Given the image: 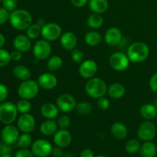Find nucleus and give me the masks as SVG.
I'll list each match as a JSON object with an SVG mask.
<instances>
[{
    "mask_svg": "<svg viewBox=\"0 0 157 157\" xmlns=\"http://www.w3.org/2000/svg\"><path fill=\"white\" fill-rule=\"evenodd\" d=\"M62 29L58 23L48 22L41 27V37L48 41H55L62 35Z\"/></svg>",
    "mask_w": 157,
    "mask_h": 157,
    "instance_id": "1a4fd4ad",
    "label": "nucleus"
},
{
    "mask_svg": "<svg viewBox=\"0 0 157 157\" xmlns=\"http://www.w3.org/2000/svg\"><path fill=\"white\" fill-rule=\"evenodd\" d=\"M11 59L13 61H18L22 58V52L15 50L10 53Z\"/></svg>",
    "mask_w": 157,
    "mask_h": 157,
    "instance_id": "de8ad7c7",
    "label": "nucleus"
},
{
    "mask_svg": "<svg viewBox=\"0 0 157 157\" xmlns=\"http://www.w3.org/2000/svg\"><path fill=\"white\" fill-rule=\"evenodd\" d=\"M40 87L38 82L34 80L29 79L22 81L18 88V94L21 99L32 100L36 98L39 92Z\"/></svg>",
    "mask_w": 157,
    "mask_h": 157,
    "instance_id": "20e7f679",
    "label": "nucleus"
},
{
    "mask_svg": "<svg viewBox=\"0 0 157 157\" xmlns=\"http://www.w3.org/2000/svg\"><path fill=\"white\" fill-rule=\"evenodd\" d=\"M156 121H157V116H156Z\"/></svg>",
    "mask_w": 157,
    "mask_h": 157,
    "instance_id": "13d9d810",
    "label": "nucleus"
},
{
    "mask_svg": "<svg viewBox=\"0 0 157 157\" xmlns=\"http://www.w3.org/2000/svg\"><path fill=\"white\" fill-rule=\"evenodd\" d=\"M52 48L50 41L45 39H39L34 44L32 48V53L37 60H45L50 57Z\"/></svg>",
    "mask_w": 157,
    "mask_h": 157,
    "instance_id": "0eeeda50",
    "label": "nucleus"
},
{
    "mask_svg": "<svg viewBox=\"0 0 157 157\" xmlns=\"http://www.w3.org/2000/svg\"><path fill=\"white\" fill-rule=\"evenodd\" d=\"M89 0H71V3L76 8H82L88 4Z\"/></svg>",
    "mask_w": 157,
    "mask_h": 157,
    "instance_id": "09e8293b",
    "label": "nucleus"
},
{
    "mask_svg": "<svg viewBox=\"0 0 157 157\" xmlns=\"http://www.w3.org/2000/svg\"><path fill=\"white\" fill-rule=\"evenodd\" d=\"M156 127L152 121H146L140 124L136 135L140 140L147 142L152 141L156 135Z\"/></svg>",
    "mask_w": 157,
    "mask_h": 157,
    "instance_id": "423d86ee",
    "label": "nucleus"
},
{
    "mask_svg": "<svg viewBox=\"0 0 157 157\" xmlns=\"http://www.w3.org/2000/svg\"><path fill=\"white\" fill-rule=\"evenodd\" d=\"M88 7L93 13L103 14L108 9L107 0H89Z\"/></svg>",
    "mask_w": 157,
    "mask_h": 157,
    "instance_id": "393cba45",
    "label": "nucleus"
},
{
    "mask_svg": "<svg viewBox=\"0 0 157 157\" xmlns=\"http://www.w3.org/2000/svg\"><path fill=\"white\" fill-rule=\"evenodd\" d=\"M140 157H155L157 154V147L152 141H147L141 144L140 149Z\"/></svg>",
    "mask_w": 157,
    "mask_h": 157,
    "instance_id": "a878e982",
    "label": "nucleus"
},
{
    "mask_svg": "<svg viewBox=\"0 0 157 157\" xmlns=\"http://www.w3.org/2000/svg\"><path fill=\"white\" fill-rule=\"evenodd\" d=\"M127 55L130 62L141 63L146 61L150 55V48L143 41H136L129 46Z\"/></svg>",
    "mask_w": 157,
    "mask_h": 157,
    "instance_id": "f03ea898",
    "label": "nucleus"
},
{
    "mask_svg": "<svg viewBox=\"0 0 157 157\" xmlns=\"http://www.w3.org/2000/svg\"><path fill=\"white\" fill-rule=\"evenodd\" d=\"M57 123L60 129H67L71 125V119L67 115H61L58 117Z\"/></svg>",
    "mask_w": 157,
    "mask_h": 157,
    "instance_id": "4c0bfd02",
    "label": "nucleus"
},
{
    "mask_svg": "<svg viewBox=\"0 0 157 157\" xmlns=\"http://www.w3.org/2000/svg\"><path fill=\"white\" fill-rule=\"evenodd\" d=\"M110 132L113 137L117 140H124L128 135V130L125 124L121 122H116L113 124L110 128Z\"/></svg>",
    "mask_w": 157,
    "mask_h": 157,
    "instance_id": "5701e85b",
    "label": "nucleus"
},
{
    "mask_svg": "<svg viewBox=\"0 0 157 157\" xmlns=\"http://www.w3.org/2000/svg\"><path fill=\"white\" fill-rule=\"evenodd\" d=\"M12 73L17 79L22 81L31 79V77H32L30 70L26 66L21 65V64L15 66L12 69Z\"/></svg>",
    "mask_w": 157,
    "mask_h": 157,
    "instance_id": "cd10ccee",
    "label": "nucleus"
},
{
    "mask_svg": "<svg viewBox=\"0 0 157 157\" xmlns=\"http://www.w3.org/2000/svg\"><path fill=\"white\" fill-rule=\"evenodd\" d=\"M154 104L155 106H156V107L157 108V98H156V99H155V101H154Z\"/></svg>",
    "mask_w": 157,
    "mask_h": 157,
    "instance_id": "5fc2aeb1",
    "label": "nucleus"
},
{
    "mask_svg": "<svg viewBox=\"0 0 157 157\" xmlns=\"http://www.w3.org/2000/svg\"><path fill=\"white\" fill-rule=\"evenodd\" d=\"M26 35L31 40H35L41 36V26L38 24H32L26 29Z\"/></svg>",
    "mask_w": 157,
    "mask_h": 157,
    "instance_id": "473e14b6",
    "label": "nucleus"
},
{
    "mask_svg": "<svg viewBox=\"0 0 157 157\" xmlns=\"http://www.w3.org/2000/svg\"><path fill=\"white\" fill-rule=\"evenodd\" d=\"M104 17L101 14L93 13L87 18V23L89 28L92 29H98L101 28L104 24Z\"/></svg>",
    "mask_w": 157,
    "mask_h": 157,
    "instance_id": "c85d7f7f",
    "label": "nucleus"
},
{
    "mask_svg": "<svg viewBox=\"0 0 157 157\" xmlns=\"http://www.w3.org/2000/svg\"><path fill=\"white\" fill-rule=\"evenodd\" d=\"M104 41L106 44L111 47H115L121 44L123 39L122 32L117 27L109 28L104 34Z\"/></svg>",
    "mask_w": 157,
    "mask_h": 157,
    "instance_id": "dca6fc26",
    "label": "nucleus"
},
{
    "mask_svg": "<svg viewBox=\"0 0 157 157\" xmlns=\"http://www.w3.org/2000/svg\"><path fill=\"white\" fill-rule=\"evenodd\" d=\"M59 111V109L56 104L52 102L44 103L40 108V113L41 116L48 120H54L58 117Z\"/></svg>",
    "mask_w": 157,
    "mask_h": 157,
    "instance_id": "6ab92c4d",
    "label": "nucleus"
},
{
    "mask_svg": "<svg viewBox=\"0 0 157 157\" xmlns=\"http://www.w3.org/2000/svg\"><path fill=\"white\" fill-rule=\"evenodd\" d=\"M0 137H1V133H0Z\"/></svg>",
    "mask_w": 157,
    "mask_h": 157,
    "instance_id": "bf43d9fd",
    "label": "nucleus"
},
{
    "mask_svg": "<svg viewBox=\"0 0 157 157\" xmlns=\"http://www.w3.org/2000/svg\"><path fill=\"white\" fill-rule=\"evenodd\" d=\"M0 157H13L10 153H6V154H1Z\"/></svg>",
    "mask_w": 157,
    "mask_h": 157,
    "instance_id": "603ef678",
    "label": "nucleus"
},
{
    "mask_svg": "<svg viewBox=\"0 0 157 157\" xmlns=\"http://www.w3.org/2000/svg\"><path fill=\"white\" fill-rule=\"evenodd\" d=\"M58 125L57 121L54 120L46 119L41 124L39 130L41 133L44 136H52L58 131Z\"/></svg>",
    "mask_w": 157,
    "mask_h": 157,
    "instance_id": "4be33fe9",
    "label": "nucleus"
},
{
    "mask_svg": "<svg viewBox=\"0 0 157 157\" xmlns=\"http://www.w3.org/2000/svg\"><path fill=\"white\" fill-rule=\"evenodd\" d=\"M71 58L75 63L81 64V62L84 61V54L80 49H74L71 51Z\"/></svg>",
    "mask_w": 157,
    "mask_h": 157,
    "instance_id": "e433bc0d",
    "label": "nucleus"
},
{
    "mask_svg": "<svg viewBox=\"0 0 157 157\" xmlns=\"http://www.w3.org/2000/svg\"><path fill=\"white\" fill-rule=\"evenodd\" d=\"M103 36L100 32L91 30L86 33L84 36V42L90 47H96L102 42Z\"/></svg>",
    "mask_w": 157,
    "mask_h": 157,
    "instance_id": "bb28decb",
    "label": "nucleus"
},
{
    "mask_svg": "<svg viewBox=\"0 0 157 157\" xmlns=\"http://www.w3.org/2000/svg\"><path fill=\"white\" fill-rule=\"evenodd\" d=\"M9 22L12 28L18 31L26 30L32 24V16L25 9H15L11 12Z\"/></svg>",
    "mask_w": 157,
    "mask_h": 157,
    "instance_id": "f257e3e1",
    "label": "nucleus"
},
{
    "mask_svg": "<svg viewBox=\"0 0 157 157\" xmlns=\"http://www.w3.org/2000/svg\"><path fill=\"white\" fill-rule=\"evenodd\" d=\"M63 61L62 58L58 55H55L52 56L48 60L47 62V68L50 71H56L59 70L62 67Z\"/></svg>",
    "mask_w": 157,
    "mask_h": 157,
    "instance_id": "c756f323",
    "label": "nucleus"
},
{
    "mask_svg": "<svg viewBox=\"0 0 157 157\" xmlns=\"http://www.w3.org/2000/svg\"><path fill=\"white\" fill-rule=\"evenodd\" d=\"M11 61L10 53L6 49L0 48V67H5L9 64Z\"/></svg>",
    "mask_w": 157,
    "mask_h": 157,
    "instance_id": "c9c22d12",
    "label": "nucleus"
},
{
    "mask_svg": "<svg viewBox=\"0 0 157 157\" xmlns=\"http://www.w3.org/2000/svg\"><path fill=\"white\" fill-rule=\"evenodd\" d=\"M80 157H95L94 153L90 149L86 148L81 151V154H80Z\"/></svg>",
    "mask_w": 157,
    "mask_h": 157,
    "instance_id": "8fccbe9b",
    "label": "nucleus"
},
{
    "mask_svg": "<svg viewBox=\"0 0 157 157\" xmlns=\"http://www.w3.org/2000/svg\"><path fill=\"white\" fill-rule=\"evenodd\" d=\"M149 85H150V87L152 91L157 94V72L152 75V77L150 79Z\"/></svg>",
    "mask_w": 157,
    "mask_h": 157,
    "instance_id": "c03bdc74",
    "label": "nucleus"
},
{
    "mask_svg": "<svg viewBox=\"0 0 157 157\" xmlns=\"http://www.w3.org/2000/svg\"><path fill=\"white\" fill-rule=\"evenodd\" d=\"M15 157H35V155L29 149H20L15 153Z\"/></svg>",
    "mask_w": 157,
    "mask_h": 157,
    "instance_id": "79ce46f5",
    "label": "nucleus"
},
{
    "mask_svg": "<svg viewBox=\"0 0 157 157\" xmlns=\"http://www.w3.org/2000/svg\"><path fill=\"white\" fill-rule=\"evenodd\" d=\"M13 46L15 50L25 53L32 48V42L27 35H18L14 38Z\"/></svg>",
    "mask_w": 157,
    "mask_h": 157,
    "instance_id": "aec40b11",
    "label": "nucleus"
},
{
    "mask_svg": "<svg viewBox=\"0 0 157 157\" xmlns=\"http://www.w3.org/2000/svg\"><path fill=\"white\" fill-rule=\"evenodd\" d=\"M98 107L100 110H103V111L108 110L110 106V101H109V100L107 98L102 97V98H98Z\"/></svg>",
    "mask_w": 157,
    "mask_h": 157,
    "instance_id": "ea45409f",
    "label": "nucleus"
},
{
    "mask_svg": "<svg viewBox=\"0 0 157 157\" xmlns=\"http://www.w3.org/2000/svg\"><path fill=\"white\" fill-rule=\"evenodd\" d=\"M18 110L12 102H3L0 104V122L3 124H12L15 121Z\"/></svg>",
    "mask_w": 157,
    "mask_h": 157,
    "instance_id": "39448f33",
    "label": "nucleus"
},
{
    "mask_svg": "<svg viewBox=\"0 0 157 157\" xmlns=\"http://www.w3.org/2000/svg\"><path fill=\"white\" fill-rule=\"evenodd\" d=\"M40 88L44 90H52L55 88L58 84V79L55 75L50 72H45L42 73L38 76L37 80Z\"/></svg>",
    "mask_w": 157,
    "mask_h": 157,
    "instance_id": "f3484780",
    "label": "nucleus"
},
{
    "mask_svg": "<svg viewBox=\"0 0 157 157\" xmlns=\"http://www.w3.org/2000/svg\"><path fill=\"white\" fill-rule=\"evenodd\" d=\"M15 105H16L18 112L21 114L29 113L32 110V104L30 103L29 100L21 98V100H19Z\"/></svg>",
    "mask_w": 157,
    "mask_h": 157,
    "instance_id": "f704fd0d",
    "label": "nucleus"
},
{
    "mask_svg": "<svg viewBox=\"0 0 157 157\" xmlns=\"http://www.w3.org/2000/svg\"><path fill=\"white\" fill-rule=\"evenodd\" d=\"M62 157H75V156H74L73 155L70 154V153H67V154L64 155V156H63Z\"/></svg>",
    "mask_w": 157,
    "mask_h": 157,
    "instance_id": "864d4df0",
    "label": "nucleus"
},
{
    "mask_svg": "<svg viewBox=\"0 0 157 157\" xmlns=\"http://www.w3.org/2000/svg\"><path fill=\"white\" fill-rule=\"evenodd\" d=\"M75 110H76L77 113L82 115V116H87L92 112L93 107L89 102L82 101V102L77 103Z\"/></svg>",
    "mask_w": 157,
    "mask_h": 157,
    "instance_id": "72a5a7b5",
    "label": "nucleus"
},
{
    "mask_svg": "<svg viewBox=\"0 0 157 157\" xmlns=\"http://www.w3.org/2000/svg\"><path fill=\"white\" fill-rule=\"evenodd\" d=\"M36 121L33 115L31 113H23L18 117L17 127L22 133H32L35 130Z\"/></svg>",
    "mask_w": 157,
    "mask_h": 157,
    "instance_id": "ddd939ff",
    "label": "nucleus"
},
{
    "mask_svg": "<svg viewBox=\"0 0 157 157\" xmlns=\"http://www.w3.org/2000/svg\"><path fill=\"white\" fill-rule=\"evenodd\" d=\"M51 155H52L53 157H62L63 156H64V151H63V148H61V147L55 146V147H53V148H52Z\"/></svg>",
    "mask_w": 157,
    "mask_h": 157,
    "instance_id": "49530a36",
    "label": "nucleus"
},
{
    "mask_svg": "<svg viewBox=\"0 0 157 157\" xmlns=\"http://www.w3.org/2000/svg\"><path fill=\"white\" fill-rule=\"evenodd\" d=\"M107 94L112 99L119 100L125 95L126 88L121 83L115 82L107 87Z\"/></svg>",
    "mask_w": 157,
    "mask_h": 157,
    "instance_id": "412c9836",
    "label": "nucleus"
},
{
    "mask_svg": "<svg viewBox=\"0 0 157 157\" xmlns=\"http://www.w3.org/2000/svg\"><path fill=\"white\" fill-rule=\"evenodd\" d=\"M109 64L117 71H124L128 68L130 61L127 54L117 52L112 54L109 58Z\"/></svg>",
    "mask_w": 157,
    "mask_h": 157,
    "instance_id": "6e6552de",
    "label": "nucleus"
},
{
    "mask_svg": "<svg viewBox=\"0 0 157 157\" xmlns=\"http://www.w3.org/2000/svg\"><path fill=\"white\" fill-rule=\"evenodd\" d=\"M98 71V65L94 60H84L80 64L78 67V73L81 78L84 79H90L94 78Z\"/></svg>",
    "mask_w": 157,
    "mask_h": 157,
    "instance_id": "f8f14e48",
    "label": "nucleus"
},
{
    "mask_svg": "<svg viewBox=\"0 0 157 157\" xmlns=\"http://www.w3.org/2000/svg\"><path fill=\"white\" fill-rule=\"evenodd\" d=\"M53 147L48 140L38 139L34 141L31 147V150L35 157H48L51 155Z\"/></svg>",
    "mask_w": 157,
    "mask_h": 157,
    "instance_id": "9d476101",
    "label": "nucleus"
},
{
    "mask_svg": "<svg viewBox=\"0 0 157 157\" xmlns=\"http://www.w3.org/2000/svg\"><path fill=\"white\" fill-rule=\"evenodd\" d=\"M10 13L4 7H0V25H4L9 20Z\"/></svg>",
    "mask_w": 157,
    "mask_h": 157,
    "instance_id": "a19ab883",
    "label": "nucleus"
},
{
    "mask_svg": "<svg viewBox=\"0 0 157 157\" xmlns=\"http://www.w3.org/2000/svg\"><path fill=\"white\" fill-rule=\"evenodd\" d=\"M140 114L146 121H152L157 116V108L153 104H145L140 109Z\"/></svg>",
    "mask_w": 157,
    "mask_h": 157,
    "instance_id": "b1692460",
    "label": "nucleus"
},
{
    "mask_svg": "<svg viewBox=\"0 0 157 157\" xmlns=\"http://www.w3.org/2000/svg\"><path fill=\"white\" fill-rule=\"evenodd\" d=\"M141 144L139 139H130L125 145V150L129 154H135L138 153L140 149Z\"/></svg>",
    "mask_w": 157,
    "mask_h": 157,
    "instance_id": "2f4dec72",
    "label": "nucleus"
},
{
    "mask_svg": "<svg viewBox=\"0 0 157 157\" xmlns=\"http://www.w3.org/2000/svg\"><path fill=\"white\" fill-rule=\"evenodd\" d=\"M61 47L67 51H72L78 44V38L72 32H66L62 34L60 38Z\"/></svg>",
    "mask_w": 157,
    "mask_h": 157,
    "instance_id": "a211bd4d",
    "label": "nucleus"
},
{
    "mask_svg": "<svg viewBox=\"0 0 157 157\" xmlns=\"http://www.w3.org/2000/svg\"><path fill=\"white\" fill-rule=\"evenodd\" d=\"M5 43H6V38L2 34L0 33V48H2L4 46Z\"/></svg>",
    "mask_w": 157,
    "mask_h": 157,
    "instance_id": "3c124183",
    "label": "nucleus"
},
{
    "mask_svg": "<svg viewBox=\"0 0 157 157\" xmlns=\"http://www.w3.org/2000/svg\"><path fill=\"white\" fill-rule=\"evenodd\" d=\"M19 136L18 128L12 124H8L5 126L1 132V137L3 142L10 144V145L15 144L18 141Z\"/></svg>",
    "mask_w": 157,
    "mask_h": 157,
    "instance_id": "4468645a",
    "label": "nucleus"
},
{
    "mask_svg": "<svg viewBox=\"0 0 157 157\" xmlns=\"http://www.w3.org/2000/svg\"><path fill=\"white\" fill-rule=\"evenodd\" d=\"M1 2H2V0H0V3Z\"/></svg>",
    "mask_w": 157,
    "mask_h": 157,
    "instance_id": "4d7b16f0",
    "label": "nucleus"
},
{
    "mask_svg": "<svg viewBox=\"0 0 157 157\" xmlns=\"http://www.w3.org/2000/svg\"><path fill=\"white\" fill-rule=\"evenodd\" d=\"M9 95L7 87L3 84H0V103H3Z\"/></svg>",
    "mask_w": 157,
    "mask_h": 157,
    "instance_id": "37998d69",
    "label": "nucleus"
},
{
    "mask_svg": "<svg viewBox=\"0 0 157 157\" xmlns=\"http://www.w3.org/2000/svg\"><path fill=\"white\" fill-rule=\"evenodd\" d=\"M53 142L55 146L66 148L72 142V135L67 129H60L53 135Z\"/></svg>",
    "mask_w": 157,
    "mask_h": 157,
    "instance_id": "2eb2a0df",
    "label": "nucleus"
},
{
    "mask_svg": "<svg viewBox=\"0 0 157 157\" xmlns=\"http://www.w3.org/2000/svg\"><path fill=\"white\" fill-rule=\"evenodd\" d=\"M85 91L89 97L94 99H98L104 97L107 93V86L105 81L100 78H90L85 84Z\"/></svg>",
    "mask_w": 157,
    "mask_h": 157,
    "instance_id": "7ed1b4c3",
    "label": "nucleus"
},
{
    "mask_svg": "<svg viewBox=\"0 0 157 157\" xmlns=\"http://www.w3.org/2000/svg\"><path fill=\"white\" fill-rule=\"evenodd\" d=\"M2 6L9 12H12L16 9L18 0H2Z\"/></svg>",
    "mask_w": 157,
    "mask_h": 157,
    "instance_id": "58836bf2",
    "label": "nucleus"
},
{
    "mask_svg": "<svg viewBox=\"0 0 157 157\" xmlns=\"http://www.w3.org/2000/svg\"><path fill=\"white\" fill-rule=\"evenodd\" d=\"M95 157H107V156H104V155H98V156H96Z\"/></svg>",
    "mask_w": 157,
    "mask_h": 157,
    "instance_id": "6e6d98bb",
    "label": "nucleus"
},
{
    "mask_svg": "<svg viewBox=\"0 0 157 157\" xmlns=\"http://www.w3.org/2000/svg\"><path fill=\"white\" fill-rule=\"evenodd\" d=\"M12 151V147L10 144L2 142L0 143V155L6 154V153H11Z\"/></svg>",
    "mask_w": 157,
    "mask_h": 157,
    "instance_id": "a18cd8bd",
    "label": "nucleus"
},
{
    "mask_svg": "<svg viewBox=\"0 0 157 157\" xmlns=\"http://www.w3.org/2000/svg\"><path fill=\"white\" fill-rule=\"evenodd\" d=\"M32 144H33L32 136L29 133H23L22 134L20 135L17 141L18 147L21 149H29V147H32Z\"/></svg>",
    "mask_w": 157,
    "mask_h": 157,
    "instance_id": "7c9ffc66",
    "label": "nucleus"
},
{
    "mask_svg": "<svg viewBox=\"0 0 157 157\" xmlns=\"http://www.w3.org/2000/svg\"><path fill=\"white\" fill-rule=\"evenodd\" d=\"M56 105L60 111L67 113L75 110L77 101L75 97L70 94H62L57 98Z\"/></svg>",
    "mask_w": 157,
    "mask_h": 157,
    "instance_id": "9b49d317",
    "label": "nucleus"
}]
</instances>
